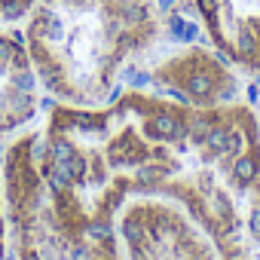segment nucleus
<instances>
[{"label":"nucleus","instance_id":"f257e3e1","mask_svg":"<svg viewBox=\"0 0 260 260\" xmlns=\"http://www.w3.org/2000/svg\"><path fill=\"white\" fill-rule=\"evenodd\" d=\"M34 150L46 202L89 236L116 233L128 199L162 196L220 245L260 205V122L233 101L119 89L98 107L55 104Z\"/></svg>","mask_w":260,"mask_h":260},{"label":"nucleus","instance_id":"f03ea898","mask_svg":"<svg viewBox=\"0 0 260 260\" xmlns=\"http://www.w3.org/2000/svg\"><path fill=\"white\" fill-rule=\"evenodd\" d=\"M159 37L153 0H37L25 25L40 86L74 107L107 104L122 74L150 55Z\"/></svg>","mask_w":260,"mask_h":260},{"label":"nucleus","instance_id":"7ed1b4c3","mask_svg":"<svg viewBox=\"0 0 260 260\" xmlns=\"http://www.w3.org/2000/svg\"><path fill=\"white\" fill-rule=\"evenodd\" d=\"M125 260H217L214 242L172 199L135 196L116 217Z\"/></svg>","mask_w":260,"mask_h":260},{"label":"nucleus","instance_id":"20e7f679","mask_svg":"<svg viewBox=\"0 0 260 260\" xmlns=\"http://www.w3.org/2000/svg\"><path fill=\"white\" fill-rule=\"evenodd\" d=\"M147 77L153 86H159V92L193 107L230 104L239 89V80L230 61L217 49H205V46L172 49L150 68Z\"/></svg>","mask_w":260,"mask_h":260},{"label":"nucleus","instance_id":"39448f33","mask_svg":"<svg viewBox=\"0 0 260 260\" xmlns=\"http://www.w3.org/2000/svg\"><path fill=\"white\" fill-rule=\"evenodd\" d=\"M211 46L239 71L260 74V0H190Z\"/></svg>","mask_w":260,"mask_h":260},{"label":"nucleus","instance_id":"423d86ee","mask_svg":"<svg viewBox=\"0 0 260 260\" xmlns=\"http://www.w3.org/2000/svg\"><path fill=\"white\" fill-rule=\"evenodd\" d=\"M40 107V77L25 37L0 31V141L25 128Z\"/></svg>","mask_w":260,"mask_h":260},{"label":"nucleus","instance_id":"0eeeda50","mask_svg":"<svg viewBox=\"0 0 260 260\" xmlns=\"http://www.w3.org/2000/svg\"><path fill=\"white\" fill-rule=\"evenodd\" d=\"M214 248H217V260H260V205L230 239H223Z\"/></svg>","mask_w":260,"mask_h":260},{"label":"nucleus","instance_id":"6e6552de","mask_svg":"<svg viewBox=\"0 0 260 260\" xmlns=\"http://www.w3.org/2000/svg\"><path fill=\"white\" fill-rule=\"evenodd\" d=\"M37 0H0V22H19L31 13Z\"/></svg>","mask_w":260,"mask_h":260},{"label":"nucleus","instance_id":"1a4fd4ad","mask_svg":"<svg viewBox=\"0 0 260 260\" xmlns=\"http://www.w3.org/2000/svg\"><path fill=\"white\" fill-rule=\"evenodd\" d=\"M7 242H10V226H7V208H4V190H0V260L7 254Z\"/></svg>","mask_w":260,"mask_h":260}]
</instances>
